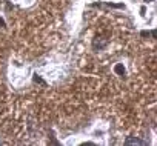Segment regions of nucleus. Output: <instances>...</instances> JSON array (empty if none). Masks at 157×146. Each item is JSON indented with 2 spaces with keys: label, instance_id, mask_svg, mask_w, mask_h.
<instances>
[{
  "label": "nucleus",
  "instance_id": "nucleus-4",
  "mask_svg": "<svg viewBox=\"0 0 157 146\" xmlns=\"http://www.w3.org/2000/svg\"><path fill=\"white\" fill-rule=\"evenodd\" d=\"M34 82H39V83H42V85H45V82H43V80H42V79H39V77H37V76H36V77H34Z\"/></svg>",
  "mask_w": 157,
  "mask_h": 146
},
{
  "label": "nucleus",
  "instance_id": "nucleus-2",
  "mask_svg": "<svg viewBox=\"0 0 157 146\" xmlns=\"http://www.w3.org/2000/svg\"><path fill=\"white\" fill-rule=\"evenodd\" d=\"M125 144H126V146H129V144H140V146H145V144H146V141L139 140V138H134V137H129V138H126Z\"/></svg>",
  "mask_w": 157,
  "mask_h": 146
},
{
  "label": "nucleus",
  "instance_id": "nucleus-3",
  "mask_svg": "<svg viewBox=\"0 0 157 146\" xmlns=\"http://www.w3.org/2000/svg\"><path fill=\"white\" fill-rule=\"evenodd\" d=\"M114 72H116V74H119V76H123V74H125L123 65H122V63H117V65L114 66Z\"/></svg>",
  "mask_w": 157,
  "mask_h": 146
},
{
  "label": "nucleus",
  "instance_id": "nucleus-1",
  "mask_svg": "<svg viewBox=\"0 0 157 146\" xmlns=\"http://www.w3.org/2000/svg\"><path fill=\"white\" fill-rule=\"evenodd\" d=\"M106 45H108V39H105V37H96L93 42L94 49H103Z\"/></svg>",
  "mask_w": 157,
  "mask_h": 146
}]
</instances>
